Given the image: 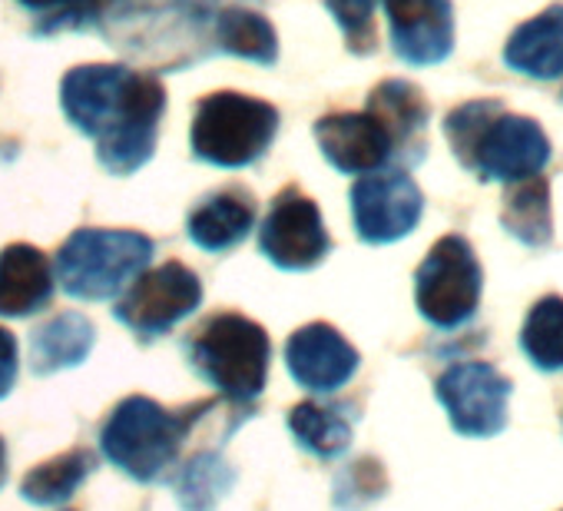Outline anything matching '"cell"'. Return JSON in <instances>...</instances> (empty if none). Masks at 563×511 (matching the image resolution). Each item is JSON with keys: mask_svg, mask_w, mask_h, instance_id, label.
<instances>
[{"mask_svg": "<svg viewBox=\"0 0 563 511\" xmlns=\"http://www.w3.org/2000/svg\"><path fill=\"white\" fill-rule=\"evenodd\" d=\"M286 362H289V376L302 389L332 395L355 379L362 356L335 326L312 323V326H302L299 333H292V339L286 346Z\"/></svg>", "mask_w": 563, "mask_h": 511, "instance_id": "13", "label": "cell"}, {"mask_svg": "<svg viewBox=\"0 0 563 511\" xmlns=\"http://www.w3.org/2000/svg\"><path fill=\"white\" fill-rule=\"evenodd\" d=\"M382 491H385V471L375 458H362V461L349 465L335 481L339 508H362V504L382 498Z\"/></svg>", "mask_w": 563, "mask_h": 511, "instance_id": "27", "label": "cell"}, {"mask_svg": "<svg viewBox=\"0 0 563 511\" xmlns=\"http://www.w3.org/2000/svg\"><path fill=\"white\" fill-rule=\"evenodd\" d=\"M54 267L37 246L14 242L0 252V316L41 313L54 296Z\"/></svg>", "mask_w": 563, "mask_h": 511, "instance_id": "15", "label": "cell"}, {"mask_svg": "<svg viewBox=\"0 0 563 511\" xmlns=\"http://www.w3.org/2000/svg\"><path fill=\"white\" fill-rule=\"evenodd\" d=\"M192 369L229 402H252L268 382L272 343L265 329L239 313L209 316L189 339Z\"/></svg>", "mask_w": 563, "mask_h": 511, "instance_id": "5", "label": "cell"}, {"mask_svg": "<svg viewBox=\"0 0 563 511\" xmlns=\"http://www.w3.org/2000/svg\"><path fill=\"white\" fill-rule=\"evenodd\" d=\"M232 481H235V471L222 455L199 452L179 468L173 488H176L183 511H212L229 494Z\"/></svg>", "mask_w": 563, "mask_h": 511, "instance_id": "24", "label": "cell"}, {"mask_svg": "<svg viewBox=\"0 0 563 511\" xmlns=\"http://www.w3.org/2000/svg\"><path fill=\"white\" fill-rule=\"evenodd\" d=\"M153 260V239L136 229H77L57 252L54 280L84 303L120 296Z\"/></svg>", "mask_w": 563, "mask_h": 511, "instance_id": "4", "label": "cell"}, {"mask_svg": "<svg viewBox=\"0 0 563 511\" xmlns=\"http://www.w3.org/2000/svg\"><path fill=\"white\" fill-rule=\"evenodd\" d=\"M255 222V199L242 186L219 189L206 196L186 219L189 239L206 252H225L239 246Z\"/></svg>", "mask_w": 563, "mask_h": 511, "instance_id": "18", "label": "cell"}, {"mask_svg": "<svg viewBox=\"0 0 563 511\" xmlns=\"http://www.w3.org/2000/svg\"><path fill=\"white\" fill-rule=\"evenodd\" d=\"M500 226L520 239L523 246H550L553 239V216H550V183L547 176H527L517 183H507Z\"/></svg>", "mask_w": 563, "mask_h": 511, "instance_id": "20", "label": "cell"}, {"mask_svg": "<svg viewBox=\"0 0 563 511\" xmlns=\"http://www.w3.org/2000/svg\"><path fill=\"white\" fill-rule=\"evenodd\" d=\"M289 432L306 452L319 458H339L352 445V418L342 405L299 402L289 412Z\"/></svg>", "mask_w": 563, "mask_h": 511, "instance_id": "21", "label": "cell"}, {"mask_svg": "<svg viewBox=\"0 0 563 511\" xmlns=\"http://www.w3.org/2000/svg\"><path fill=\"white\" fill-rule=\"evenodd\" d=\"M451 428L464 438H490L507 428L514 382L490 362H454L434 382Z\"/></svg>", "mask_w": 563, "mask_h": 511, "instance_id": "8", "label": "cell"}, {"mask_svg": "<svg viewBox=\"0 0 563 511\" xmlns=\"http://www.w3.org/2000/svg\"><path fill=\"white\" fill-rule=\"evenodd\" d=\"M424 213V193L405 170L358 176L352 186V219L358 239L372 246L405 239Z\"/></svg>", "mask_w": 563, "mask_h": 511, "instance_id": "11", "label": "cell"}, {"mask_svg": "<svg viewBox=\"0 0 563 511\" xmlns=\"http://www.w3.org/2000/svg\"><path fill=\"white\" fill-rule=\"evenodd\" d=\"M18 339L14 333H8L4 326H0V399H4L14 382H18Z\"/></svg>", "mask_w": 563, "mask_h": 511, "instance_id": "29", "label": "cell"}, {"mask_svg": "<svg viewBox=\"0 0 563 511\" xmlns=\"http://www.w3.org/2000/svg\"><path fill=\"white\" fill-rule=\"evenodd\" d=\"M93 323L84 313H60L34 329L31 336V369L51 376L80 366L93 349Z\"/></svg>", "mask_w": 563, "mask_h": 511, "instance_id": "19", "label": "cell"}, {"mask_svg": "<svg viewBox=\"0 0 563 511\" xmlns=\"http://www.w3.org/2000/svg\"><path fill=\"white\" fill-rule=\"evenodd\" d=\"M368 113L388 130L398 160L405 163L421 160L431 107L411 80H382L368 97Z\"/></svg>", "mask_w": 563, "mask_h": 511, "instance_id": "16", "label": "cell"}, {"mask_svg": "<svg viewBox=\"0 0 563 511\" xmlns=\"http://www.w3.org/2000/svg\"><path fill=\"white\" fill-rule=\"evenodd\" d=\"M520 349L540 372H563V296H543L530 306Z\"/></svg>", "mask_w": 563, "mask_h": 511, "instance_id": "25", "label": "cell"}, {"mask_svg": "<svg viewBox=\"0 0 563 511\" xmlns=\"http://www.w3.org/2000/svg\"><path fill=\"white\" fill-rule=\"evenodd\" d=\"M90 471H93V455L87 448H70L31 468L21 481V494L31 504H60L74 498V491L90 478Z\"/></svg>", "mask_w": 563, "mask_h": 511, "instance_id": "22", "label": "cell"}, {"mask_svg": "<svg viewBox=\"0 0 563 511\" xmlns=\"http://www.w3.org/2000/svg\"><path fill=\"white\" fill-rule=\"evenodd\" d=\"M107 4H110V0H100V11H107Z\"/></svg>", "mask_w": 563, "mask_h": 511, "instance_id": "31", "label": "cell"}, {"mask_svg": "<svg viewBox=\"0 0 563 511\" xmlns=\"http://www.w3.org/2000/svg\"><path fill=\"white\" fill-rule=\"evenodd\" d=\"M316 140L325 160L345 176L382 173L391 160H398L388 130L365 113H332L316 123Z\"/></svg>", "mask_w": 563, "mask_h": 511, "instance_id": "14", "label": "cell"}, {"mask_svg": "<svg viewBox=\"0 0 563 511\" xmlns=\"http://www.w3.org/2000/svg\"><path fill=\"white\" fill-rule=\"evenodd\" d=\"M27 14H37L41 21L47 18L51 24L44 31H60V28H84L93 18H100V0H18Z\"/></svg>", "mask_w": 563, "mask_h": 511, "instance_id": "28", "label": "cell"}, {"mask_svg": "<svg viewBox=\"0 0 563 511\" xmlns=\"http://www.w3.org/2000/svg\"><path fill=\"white\" fill-rule=\"evenodd\" d=\"M278 133V110L245 94H209L192 117V153L222 170H242L265 156Z\"/></svg>", "mask_w": 563, "mask_h": 511, "instance_id": "6", "label": "cell"}, {"mask_svg": "<svg viewBox=\"0 0 563 511\" xmlns=\"http://www.w3.org/2000/svg\"><path fill=\"white\" fill-rule=\"evenodd\" d=\"M375 8H378V0H325V11L335 18V24L345 34L349 51L358 57H365L378 47Z\"/></svg>", "mask_w": 563, "mask_h": 511, "instance_id": "26", "label": "cell"}, {"mask_svg": "<svg viewBox=\"0 0 563 511\" xmlns=\"http://www.w3.org/2000/svg\"><path fill=\"white\" fill-rule=\"evenodd\" d=\"M4 481H8V445L0 438V488H4Z\"/></svg>", "mask_w": 563, "mask_h": 511, "instance_id": "30", "label": "cell"}, {"mask_svg": "<svg viewBox=\"0 0 563 511\" xmlns=\"http://www.w3.org/2000/svg\"><path fill=\"white\" fill-rule=\"evenodd\" d=\"M67 120L97 140V156L113 176L136 173L156 150L166 90L156 77L120 67H74L60 84Z\"/></svg>", "mask_w": 563, "mask_h": 511, "instance_id": "1", "label": "cell"}, {"mask_svg": "<svg viewBox=\"0 0 563 511\" xmlns=\"http://www.w3.org/2000/svg\"><path fill=\"white\" fill-rule=\"evenodd\" d=\"M202 303L199 276L183 263H163L150 273H140L123 300L117 303V319L136 333L143 343L166 336L176 323L192 316Z\"/></svg>", "mask_w": 563, "mask_h": 511, "instance_id": "9", "label": "cell"}, {"mask_svg": "<svg viewBox=\"0 0 563 511\" xmlns=\"http://www.w3.org/2000/svg\"><path fill=\"white\" fill-rule=\"evenodd\" d=\"M448 143L464 170L490 183L540 176L550 163V140L533 117L507 113L500 100H467L444 120Z\"/></svg>", "mask_w": 563, "mask_h": 511, "instance_id": "2", "label": "cell"}, {"mask_svg": "<svg viewBox=\"0 0 563 511\" xmlns=\"http://www.w3.org/2000/svg\"><path fill=\"white\" fill-rule=\"evenodd\" d=\"M216 41L225 54H235L262 67H272L278 61L275 28L262 14L245 8H229L216 18Z\"/></svg>", "mask_w": 563, "mask_h": 511, "instance_id": "23", "label": "cell"}, {"mask_svg": "<svg viewBox=\"0 0 563 511\" xmlns=\"http://www.w3.org/2000/svg\"><path fill=\"white\" fill-rule=\"evenodd\" d=\"M481 290L484 270L474 256V246L457 232L441 236L415 273L418 313L434 329H461L471 323L481 306Z\"/></svg>", "mask_w": 563, "mask_h": 511, "instance_id": "7", "label": "cell"}, {"mask_svg": "<svg viewBox=\"0 0 563 511\" xmlns=\"http://www.w3.org/2000/svg\"><path fill=\"white\" fill-rule=\"evenodd\" d=\"M258 246L265 252V260L275 263L278 270L306 273L325 260L332 239L316 199H309L296 186H286L265 213V222L258 229Z\"/></svg>", "mask_w": 563, "mask_h": 511, "instance_id": "10", "label": "cell"}, {"mask_svg": "<svg viewBox=\"0 0 563 511\" xmlns=\"http://www.w3.org/2000/svg\"><path fill=\"white\" fill-rule=\"evenodd\" d=\"M504 64L530 80L563 77V4L523 21L504 44Z\"/></svg>", "mask_w": 563, "mask_h": 511, "instance_id": "17", "label": "cell"}, {"mask_svg": "<svg viewBox=\"0 0 563 511\" xmlns=\"http://www.w3.org/2000/svg\"><path fill=\"white\" fill-rule=\"evenodd\" d=\"M196 412L199 405L169 412L146 395H130L103 422L100 448L123 475L136 481H156L176 465L186 432L199 418Z\"/></svg>", "mask_w": 563, "mask_h": 511, "instance_id": "3", "label": "cell"}, {"mask_svg": "<svg viewBox=\"0 0 563 511\" xmlns=\"http://www.w3.org/2000/svg\"><path fill=\"white\" fill-rule=\"evenodd\" d=\"M391 47L408 67L444 64L454 51V8L451 0H382Z\"/></svg>", "mask_w": 563, "mask_h": 511, "instance_id": "12", "label": "cell"}]
</instances>
